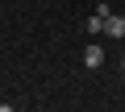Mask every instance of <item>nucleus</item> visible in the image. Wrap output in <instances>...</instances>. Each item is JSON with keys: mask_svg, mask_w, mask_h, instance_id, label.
Here are the masks:
<instances>
[{"mask_svg": "<svg viewBox=\"0 0 125 112\" xmlns=\"http://www.w3.org/2000/svg\"><path fill=\"white\" fill-rule=\"evenodd\" d=\"M100 62H104V46H96V42H92V46L83 50V67H92V71H96Z\"/></svg>", "mask_w": 125, "mask_h": 112, "instance_id": "f257e3e1", "label": "nucleus"}, {"mask_svg": "<svg viewBox=\"0 0 125 112\" xmlns=\"http://www.w3.org/2000/svg\"><path fill=\"white\" fill-rule=\"evenodd\" d=\"M104 33H108V37H125V21H121V17L113 13V17L104 21Z\"/></svg>", "mask_w": 125, "mask_h": 112, "instance_id": "f03ea898", "label": "nucleus"}, {"mask_svg": "<svg viewBox=\"0 0 125 112\" xmlns=\"http://www.w3.org/2000/svg\"><path fill=\"white\" fill-rule=\"evenodd\" d=\"M104 21H108L104 13H92L88 17V33H104Z\"/></svg>", "mask_w": 125, "mask_h": 112, "instance_id": "7ed1b4c3", "label": "nucleus"}, {"mask_svg": "<svg viewBox=\"0 0 125 112\" xmlns=\"http://www.w3.org/2000/svg\"><path fill=\"white\" fill-rule=\"evenodd\" d=\"M121 67H125V62H121Z\"/></svg>", "mask_w": 125, "mask_h": 112, "instance_id": "20e7f679", "label": "nucleus"}]
</instances>
